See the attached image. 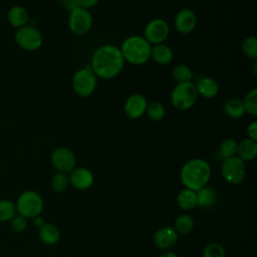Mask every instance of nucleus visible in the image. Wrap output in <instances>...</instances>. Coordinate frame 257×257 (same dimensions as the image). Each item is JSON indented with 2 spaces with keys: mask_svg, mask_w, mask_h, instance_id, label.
I'll list each match as a JSON object with an SVG mask.
<instances>
[{
  "mask_svg": "<svg viewBox=\"0 0 257 257\" xmlns=\"http://www.w3.org/2000/svg\"><path fill=\"white\" fill-rule=\"evenodd\" d=\"M124 62L119 47L112 44H104L93 52L90 68L96 77L111 79L121 72Z\"/></svg>",
  "mask_w": 257,
  "mask_h": 257,
  "instance_id": "f257e3e1",
  "label": "nucleus"
},
{
  "mask_svg": "<svg viewBox=\"0 0 257 257\" xmlns=\"http://www.w3.org/2000/svg\"><path fill=\"white\" fill-rule=\"evenodd\" d=\"M212 175L210 164L201 158L186 162L180 171V179L187 189L198 191L208 185Z\"/></svg>",
  "mask_w": 257,
  "mask_h": 257,
  "instance_id": "f03ea898",
  "label": "nucleus"
},
{
  "mask_svg": "<svg viewBox=\"0 0 257 257\" xmlns=\"http://www.w3.org/2000/svg\"><path fill=\"white\" fill-rule=\"evenodd\" d=\"M152 45L144 36L131 35L125 38L119 49L124 61L133 65H142L151 59Z\"/></svg>",
  "mask_w": 257,
  "mask_h": 257,
  "instance_id": "7ed1b4c3",
  "label": "nucleus"
},
{
  "mask_svg": "<svg viewBox=\"0 0 257 257\" xmlns=\"http://www.w3.org/2000/svg\"><path fill=\"white\" fill-rule=\"evenodd\" d=\"M15 206L17 214L28 220L41 215L44 209V201L36 191L26 190L18 196Z\"/></svg>",
  "mask_w": 257,
  "mask_h": 257,
  "instance_id": "20e7f679",
  "label": "nucleus"
},
{
  "mask_svg": "<svg viewBox=\"0 0 257 257\" xmlns=\"http://www.w3.org/2000/svg\"><path fill=\"white\" fill-rule=\"evenodd\" d=\"M198 92L193 81L180 82L173 88L170 99L172 105L179 110H188L192 108L198 99Z\"/></svg>",
  "mask_w": 257,
  "mask_h": 257,
  "instance_id": "39448f33",
  "label": "nucleus"
},
{
  "mask_svg": "<svg viewBox=\"0 0 257 257\" xmlns=\"http://www.w3.org/2000/svg\"><path fill=\"white\" fill-rule=\"evenodd\" d=\"M71 83L72 88L77 95L87 97L94 92L97 84V77L90 66H86L74 72Z\"/></svg>",
  "mask_w": 257,
  "mask_h": 257,
  "instance_id": "423d86ee",
  "label": "nucleus"
},
{
  "mask_svg": "<svg viewBox=\"0 0 257 257\" xmlns=\"http://www.w3.org/2000/svg\"><path fill=\"white\" fill-rule=\"evenodd\" d=\"M14 41L18 47L25 51H35L41 47L43 36L35 26L27 24L16 29L14 33Z\"/></svg>",
  "mask_w": 257,
  "mask_h": 257,
  "instance_id": "0eeeda50",
  "label": "nucleus"
},
{
  "mask_svg": "<svg viewBox=\"0 0 257 257\" xmlns=\"http://www.w3.org/2000/svg\"><path fill=\"white\" fill-rule=\"evenodd\" d=\"M92 24L93 17L88 9H84L78 6L69 12L68 28L74 35H85L91 29Z\"/></svg>",
  "mask_w": 257,
  "mask_h": 257,
  "instance_id": "6e6552de",
  "label": "nucleus"
},
{
  "mask_svg": "<svg viewBox=\"0 0 257 257\" xmlns=\"http://www.w3.org/2000/svg\"><path fill=\"white\" fill-rule=\"evenodd\" d=\"M221 174L228 184L238 185L242 183L246 177L245 162L237 156L225 159L221 166Z\"/></svg>",
  "mask_w": 257,
  "mask_h": 257,
  "instance_id": "1a4fd4ad",
  "label": "nucleus"
},
{
  "mask_svg": "<svg viewBox=\"0 0 257 257\" xmlns=\"http://www.w3.org/2000/svg\"><path fill=\"white\" fill-rule=\"evenodd\" d=\"M170 27L168 22L163 18H154L150 20L144 30L145 39L151 44H160L168 38Z\"/></svg>",
  "mask_w": 257,
  "mask_h": 257,
  "instance_id": "9d476101",
  "label": "nucleus"
},
{
  "mask_svg": "<svg viewBox=\"0 0 257 257\" xmlns=\"http://www.w3.org/2000/svg\"><path fill=\"white\" fill-rule=\"evenodd\" d=\"M52 166L57 172L68 174L76 165V158L73 152L66 147H58L54 149L50 156Z\"/></svg>",
  "mask_w": 257,
  "mask_h": 257,
  "instance_id": "9b49d317",
  "label": "nucleus"
},
{
  "mask_svg": "<svg viewBox=\"0 0 257 257\" xmlns=\"http://www.w3.org/2000/svg\"><path fill=\"white\" fill-rule=\"evenodd\" d=\"M148 100L145 95L141 93H134L130 95L123 104L124 114L131 119H138L146 113Z\"/></svg>",
  "mask_w": 257,
  "mask_h": 257,
  "instance_id": "f8f14e48",
  "label": "nucleus"
},
{
  "mask_svg": "<svg viewBox=\"0 0 257 257\" xmlns=\"http://www.w3.org/2000/svg\"><path fill=\"white\" fill-rule=\"evenodd\" d=\"M68 174L69 184L76 190L84 191L93 185L94 176L92 172L85 167H75Z\"/></svg>",
  "mask_w": 257,
  "mask_h": 257,
  "instance_id": "ddd939ff",
  "label": "nucleus"
},
{
  "mask_svg": "<svg viewBox=\"0 0 257 257\" xmlns=\"http://www.w3.org/2000/svg\"><path fill=\"white\" fill-rule=\"evenodd\" d=\"M179 239L178 233L172 226H162L160 227L153 236V242L155 246L159 249L168 250L174 247Z\"/></svg>",
  "mask_w": 257,
  "mask_h": 257,
  "instance_id": "4468645a",
  "label": "nucleus"
},
{
  "mask_svg": "<svg viewBox=\"0 0 257 257\" xmlns=\"http://www.w3.org/2000/svg\"><path fill=\"white\" fill-rule=\"evenodd\" d=\"M175 28L181 34L191 33L197 25V16L195 12L190 8L181 9L174 20Z\"/></svg>",
  "mask_w": 257,
  "mask_h": 257,
  "instance_id": "2eb2a0df",
  "label": "nucleus"
},
{
  "mask_svg": "<svg viewBox=\"0 0 257 257\" xmlns=\"http://www.w3.org/2000/svg\"><path fill=\"white\" fill-rule=\"evenodd\" d=\"M30 16L28 10L20 5H15L9 8L7 11V21L8 23L18 29L29 23Z\"/></svg>",
  "mask_w": 257,
  "mask_h": 257,
  "instance_id": "dca6fc26",
  "label": "nucleus"
},
{
  "mask_svg": "<svg viewBox=\"0 0 257 257\" xmlns=\"http://www.w3.org/2000/svg\"><path fill=\"white\" fill-rule=\"evenodd\" d=\"M195 85L198 94L205 98H213L219 92L218 82L209 76H203L199 78Z\"/></svg>",
  "mask_w": 257,
  "mask_h": 257,
  "instance_id": "f3484780",
  "label": "nucleus"
},
{
  "mask_svg": "<svg viewBox=\"0 0 257 257\" xmlns=\"http://www.w3.org/2000/svg\"><path fill=\"white\" fill-rule=\"evenodd\" d=\"M151 58L160 65H167L172 62L174 58V52L172 48L165 44H155L151 48Z\"/></svg>",
  "mask_w": 257,
  "mask_h": 257,
  "instance_id": "a211bd4d",
  "label": "nucleus"
},
{
  "mask_svg": "<svg viewBox=\"0 0 257 257\" xmlns=\"http://www.w3.org/2000/svg\"><path fill=\"white\" fill-rule=\"evenodd\" d=\"M38 237L45 245H54L60 239V231L56 225L50 222H45L38 228Z\"/></svg>",
  "mask_w": 257,
  "mask_h": 257,
  "instance_id": "6ab92c4d",
  "label": "nucleus"
},
{
  "mask_svg": "<svg viewBox=\"0 0 257 257\" xmlns=\"http://www.w3.org/2000/svg\"><path fill=\"white\" fill-rule=\"evenodd\" d=\"M257 155V142L249 138L241 141L237 147V157L244 162H249L255 159Z\"/></svg>",
  "mask_w": 257,
  "mask_h": 257,
  "instance_id": "aec40b11",
  "label": "nucleus"
},
{
  "mask_svg": "<svg viewBox=\"0 0 257 257\" xmlns=\"http://www.w3.org/2000/svg\"><path fill=\"white\" fill-rule=\"evenodd\" d=\"M177 205L184 212H188L197 207L196 191L191 189H183L177 196Z\"/></svg>",
  "mask_w": 257,
  "mask_h": 257,
  "instance_id": "412c9836",
  "label": "nucleus"
},
{
  "mask_svg": "<svg viewBox=\"0 0 257 257\" xmlns=\"http://www.w3.org/2000/svg\"><path fill=\"white\" fill-rule=\"evenodd\" d=\"M196 195H197V206L201 208H210L215 204L217 200L216 191L213 188L208 187V185L198 190L196 192Z\"/></svg>",
  "mask_w": 257,
  "mask_h": 257,
  "instance_id": "4be33fe9",
  "label": "nucleus"
},
{
  "mask_svg": "<svg viewBox=\"0 0 257 257\" xmlns=\"http://www.w3.org/2000/svg\"><path fill=\"white\" fill-rule=\"evenodd\" d=\"M224 112L227 116L233 119H238L244 116L245 109L242 100L239 98H230L224 103Z\"/></svg>",
  "mask_w": 257,
  "mask_h": 257,
  "instance_id": "5701e85b",
  "label": "nucleus"
},
{
  "mask_svg": "<svg viewBox=\"0 0 257 257\" xmlns=\"http://www.w3.org/2000/svg\"><path fill=\"white\" fill-rule=\"evenodd\" d=\"M194 225L195 222L193 217L190 214L183 213L175 219L173 228L178 233V235H186L193 230Z\"/></svg>",
  "mask_w": 257,
  "mask_h": 257,
  "instance_id": "b1692460",
  "label": "nucleus"
},
{
  "mask_svg": "<svg viewBox=\"0 0 257 257\" xmlns=\"http://www.w3.org/2000/svg\"><path fill=\"white\" fill-rule=\"evenodd\" d=\"M147 116L154 121H159L164 118L166 114V108L163 103H161L158 100H153L151 102H148L147 109H146Z\"/></svg>",
  "mask_w": 257,
  "mask_h": 257,
  "instance_id": "393cba45",
  "label": "nucleus"
},
{
  "mask_svg": "<svg viewBox=\"0 0 257 257\" xmlns=\"http://www.w3.org/2000/svg\"><path fill=\"white\" fill-rule=\"evenodd\" d=\"M50 186H51V189L55 193L60 194V193L65 192L67 190V188L70 186L68 175L65 173H60V172L55 173L51 178Z\"/></svg>",
  "mask_w": 257,
  "mask_h": 257,
  "instance_id": "a878e982",
  "label": "nucleus"
},
{
  "mask_svg": "<svg viewBox=\"0 0 257 257\" xmlns=\"http://www.w3.org/2000/svg\"><path fill=\"white\" fill-rule=\"evenodd\" d=\"M16 214L14 202L8 199H0V222H9Z\"/></svg>",
  "mask_w": 257,
  "mask_h": 257,
  "instance_id": "bb28decb",
  "label": "nucleus"
},
{
  "mask_svg": "<svg viewBox=\"0 0 257 257\" xmlns=\"http://www.w3.org/2000/svg\"><path fill=\"white\" fill-rule=\"evenodd\" d=\"M171 74L172 77L177 81V83L192 81L193 78V71L186 64H178L174 66Z\"/></svg>",
  "mask_w": 257,
  "mask_h": 257,
  "instance_id": "cd10ccee",
  "label": "nucleus"
},
{
  "mask_svg": "<svg viewBox=\"0 0 257 257\" xmlns=\"http://www.w3.org/2000/svg\"><path fill=\"white\" fill-rule=\"evenodd\" d=\"M237 147L238 143L231 138L225 139L219 146V155L220 157L225 160L237 155Z\"/></svg>",
  "mask_w": 257,
  "mask_h": 257,
  "instance_id": "c85d7f7f",
  "label": "nucleus"
},
{
  "mask_svg": "<svg viewBox=\"0 0 257 257\" xmlns=\"http://www.w3.org/2000/svg\"><path fill=\"white\" fill-rule=\"evenodd\" d=\"M242 103L245 109V112L256 115L257 114V88H253L249 90L244 98L242 99Z\"/></svg>",
  "mask_w": 257,
  "mask_h": 257,
  "instance_id": "c756f323",
  "label": "nucleus"
},
{
  "mask_svg": "<svg viewBox=\"0 0 257 257\" xmlns=\"http://www.w3.org/2000/svg\"><path fill=\"white\" fill-rule=\"evenodd\" d=\"M241 49L245 56L255 60L257 58V38L255 36L246 37L242 41Z\"/></svg>",
  "mask_w": 257,
  "mask_h": 257,
  "instance_id": "7c9ffc66",
  "label": "nucleus"
},
{
  "mask_svg": "<svg viewBox=\"0 0 257 257\" xmlns=\"http://www.w3.org/2000/svg\"><path fill=\"white\" fill-rule=\"evenodd\" d=\"M203 257H226V251L220 243L211 242L203 249Z\"/></svg>",
  "mask_w": 257,
  "mask_h": 257,
  "instance_id": "2f4dec72",
  "label": "nucleus"
},
{
  "mask_svg": "<svg viewBox=\"0 0 257 257\" xmlns=\"http://www.w3.org/2000/svg\"><path fill=\"white\" fill-rule=\"evenodd\" d=\"M27 219L23 216L16 214L10 221H9V227L14 233H22L27 228Z\"/></svg>",
  "mask_w": 257,
  "mask_h": 257,
  "instance_id": "473e14b6",
  "label": "nucleus"
},
{
  "mask_svg": "<svg viewBox=\"0 0 257 257\" xmlns=\"http://www.w3.org/2000/svg\"><path fill=\"white\" fill-rule=\"evenodd\" d=\"M247 135L249 139L257 141V121L254 120L249 123L247 127Z\"/></svg>",
  "mask_w": 257,
  "mask_h": 257,
  "instance_id": "72a5a7b5",
  "label": "nucleus"
},
{
  "mask_svg": "<svg viewBox=\"0 0 257 257\" xmlns=\"http://www.w3.org/2000/svg\"><path fill=\"white\" fill-rule=\"evenodd\" d=\"M79 7L84 9H89L91 7H94L100 0H76Z\"/></svg>",
  "mask_w": 257,
  "mask_h": 257,
  "instance_id": "f704fd0d",
  "label": "nucleus"
},
{
  "mask_svg": "<svg viewBox=\"0 0 257 257\" xmlns=\"http://www.w3.org/2000/svg\"><path fill=\"white\" fill-rule=\"evenodd\" d=\"M61 2H62V6L64 7V9H66L68 12H70L74 8L78 7L76 0H63Z\"/></svg>",
  "mask_w": 257,
  "mask_h": 257,
  "instance_id": "c9c22d12",
  "label": "nucleus"
},
{
  "mask_svg": "<svg viewBox=\"0 0 257 257\" xmlns=\"http://www.w3.org/2000/svg\"><path fill=\"white\" fill-rule=\"evenodd\" d=\"M32 221H33L34 226L37 227V228H40V227L45 223V221H44V219L41 217V215H39V216H37V217H34V218L32 219Z\"/></svg>",
  "mask_w": 257,
  "mask_h": 257,
  "instance_id": "e433bc0d",
  "label": "nucleus"
},
{
  "mask_svg": "<svg viewBox=\"0 0 257 257\" xmlns=\"http://www.w3.org/2000/svg\"><path fill=\"white\" fill-rule=\"evenodd\" d=\"M160 257H178V255L173 251H166Z\"/></svg>",
  "mask_w": 257,
  "mask_h": 257,
  "instance_id": "4c0bfd02",
  "label": "nucleus"
},
{
  "mask_svg": "<svg viewBox=\"0 0 257 257\" xmlns=\"http://www.w3.org/2000/svg\"><path fill=\"white\" fill-rule=\"evenodd\" d=\"M55 1H63V0H55Z\"/></svg>",
  "mask_w": 257,
  "mask_h": 257,
  "instance_id": "58836bf2",
  "label": "nucleus"
}]
</instances>
